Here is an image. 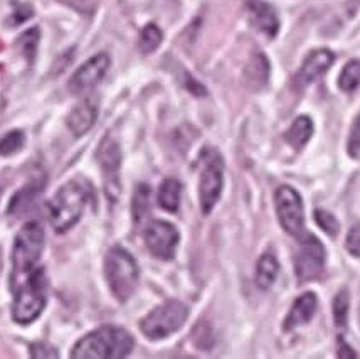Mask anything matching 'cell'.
<instances>
[{"label":"cell","mask_w":360,"mask_h":359,"mask_svg":"<svg viewBox=\"0 0 360 359\" xmlns=\"http://www.w3.org/2000/svg\"><path fill=\"white\" fill-rule=\"evenodd\" d=\"M180 196H182V184L177 179H165L158 187V206L165 209L167 213H177L180 206Z\"/></svg>","instance_id":"obj_20"},{"label":"cell","mask_w":360,"mask_h":359,"mask_svg":"<svg viewBox=\"0 0 360 359\" xmlns=\"http://www.w3.org/2000/svg\"><path fill=\"white\" fill-rule=\"evenodd\" d=\"M316 307H319V298H316L314 292H307L303 296H300L293 302L285 322H283V331L290 332L300 326H305V324L314 319Z\"/></svg>","instance_id":"obj_15"},{"label":"cell","mask_w":360,"mask_h":359,"mask_svg":"<svg viewBox=\"0 0 360 359\" xmlns=\"http://www.w3.org/2000/svg\"><path fill=\"white\" fill-rule=\"evenodd\" d=\"M143 239L150 253L158 260L169 262L177 253L180 233L177 226L169 223V221L155 220L145 228Z\"/></svg>","instance_id":"obj_10"},{"label":"cell","mask_w":360,"mask_h":359,"mask_svg":"<svg viewBox=\"0 0 360 359\" xmlns=\"http://www.w3.org/2000/svg\"><path fill=\"white\" fill-rule=\"evenodd\" d=\"M327 263V250L323 243L314 234H303L300 238L295 255V275L300 284L320 279Z\"/></svg>","instance_id":"obj_8"},{"label":"cell","mask_w":360,"mask_h":359,"mask_svg":"<svg viewBox=\"0 0 360 359\" xmlns=\"http://www.w3.org/2000/svg\"><path fill=\"white\" fill-rule=\"evenodd\" d=\"M224 187V159L216 149L207 147L200 153L199 203L205 216L211 215Z\"/></svg>","instance_id":"obj_6"},{"label":"cell","mask_w":360,"mask_h":359,"mask_svg":"<svg viewBox=\"0 0 360 359\" xmlns=\"http://www.w3.org/2000/svg\"><path fill=\"white\" fill-rule=\"evenodd\" d=\"M268 75H269V64L268 59L263 56V54L258 53L255 58L251 59V63L248 64L246 70V76L251 83L255 84H266L268 81Z\"/></svg>","instance_id":"obj_25"},{"label":"cell","mask_w":360,"mask_h":359,"mask_svg":"<svg viewBox=\"0 0 360 359\" xmlns=\"http://www.w3.org/2000/svg\"><path fill=\"white\" fill-rule=\"evenodd\" d=\"M311 135H314V122L307 115H302V117H297L293 120L291 127L286 130L285 139L291 147L302 149L310 142Z\"/></svg>","instance_id":"obj_18"},{"label":"cell","mask_w":360,"mask_h":359,"mask_svg":"<svg viewBox=\"0 0 360 359\" xmlns=\"http://www.w3.org/2000/svg\"><path fill=\"white\" fill-rule=\"evenodd\" d=\"M248 12H250L251 23L256 25V29L266 34L268 37H274L280 31V19H278L276 11L269 4L263 0H250Z\"/></svg>","instance_id":"obj_16"},{"label":"cell","mask_w":360,"mask_h":359,"mask_svg":"<svg viewBox=\"0 0 360 359\" xmlns=\"http://www.w3.org/2000/svg\"><path fill=\"white\" fill-rule=\"evenodd\" d=\"M278 273H280V263H278L276 256L273 253L261 255L258 265H256V285L261 290L271 289Z\"/></svg>","instance_id":"obj_19"},{"label":"cell","mask_w":360,"mask_h":359,"mask_svg":"<svg viewBox=\"0 0 360 359\" xmlns=\"http://www.w3.org/2000/svg\"><path fill=\"white\" fill-rule=\"evenodd\" d=\"M335 61V54L330 49H315L305 58L302 68H300L297 81L300 87H308L314 81H316L320 76H323L328 71V68L332 66Z\"/></svg>","instance_id":"obj_14"},{"label":"cell","mask_w":360,"mask_h":359,"mask_svg":"<svg viewBox=\"0 0 360 359\" xmlns=\"http://www.w3.org/2000/svg\"><path fill=\"white\" fill-rule=\"evenodd\" d=\"M111 59L106 53H98L89 58L76 70L70 80V92L72 95H86L101 83L110 70Z\"/></svg>","instance_id":"obj_11"},{"label":"cell","mask_w":360,"mask_h":359,"mask_svg":"<svg viewBox=\"0 0 360 359\" xmlns=\"http://www.w3.org/2000/svg\"><path fill=\"white\" fill-rule=\"evenodd\" d=\"M338 358L342 359H349V358H357V353L354 351L352 348H350L349 344L345 343L344 337H338V353H337Z\"/></svg>","instance_id":"obj_33"},{"label":"cell","mask_w":360,"mask_h":359,"mask_svg":"<svg viewBox=\"0 0 360 359\" xmlns=\"http://www.w3.org/2000/svg\"><path fill=\"white\" fill-rule=\"evenodd\" d=\"M89 196H91V186L84 179H71L56 191V194L47 203V216L56 233L70 232L78 223Z\"/></svg>","instance_id":"obj_1"},{"label":"cell","mask_w":360,"mask_h":359,"mask_svg":"<svg viewBox=\"0 0 360 359\" xmlns=\"http://www.w3.org/2000/svg\"><path fill=\"white\" fill-rule=\"evenodd\" d=\"M274 208L281 228L291 237H302L305 229V209L300 192L291 186H280L274 192Z\"/></svg>","instance_id":"obj_9"},{"label":"cell","mask_w":360,"mask_h":359,"mask_svg":"<svg viewBox=\"0 0 360 359\" xmlns=\"http://www.w3.org/2000/svg\"><path fill=\"white\" fill-rule=\"evenodd\" d=\"M46 233L39 221H27L17 233L12 248V290L36 268L44 251Z\"/></svg>","instance_id":"obj_4"},{"label":"cell","mask_w":360,"mask_h":359,"mask_svg":"<svg viewBox=\"0 0 360 359\" xmlns=\"http://www.w3.org/2000/svg\"><path fill=\"white\" fill-rule=\"evenodd\" d=\"M345 248L355 258H360V223H355L349 229L345 238Z\"/></svg>","instance_id":"obj_30"},{"label":"cell","mask_w":360,"mask_h":359,"mask_svg":"<svg viewBox=\"0 0 360 359\" xmlns=\"http://www.w3.org/2000/svg\"><path fill=\"white\" fill-rule=\"evenodd\" d=\"M106 284L118 302L125 303L139 287L140 270L136 260L122 246H113L105 258Z\"/></svg>","instance_id":"obj_5"},{"label":"cell","mask_w":360,"mask_h":359,"mask_svg":"<svg viewBox=\"0 0 360 359\" xmlns=\"http://www.w3.org/2000/svg\"><path fill=\"white\" fill-rule=\"evenodd\" d=\"M360 87V59H352L344 66L338 76V88L345 93H352Z\"/></svg>","instance_id":"obj_23"},{"label":"cell","mask_w":360,"mask_h":359,"mask_svg":"<svg viewBox=\"0 0 360 359\" xmlns=\"http://www.w3.org/2000/svg\"><path fill=\"white\" fill-rule=\"evenodd\" d=\"M150 196H152V189L147 184H139L134 192V199H131V215H134V221L136 225L141 223L150 215Z\"/></svg>","instance_id":"obj_21"},{"label":"cell","mask_w":360,"mask_h":359,"mask_svg":"<svg viewBox=\"0 0 360 359\" xmlns=\"http://www.w3.org/2000/svg\"><path fill=\"white\" fill-rule=\"evenodd\" d=\"M25 135L22 130H11L0 139V156L8 157L14 156L24 147Z\"/></svg>","instance_id":"obj_27"},{"label":"cell","mask_w":360,"mask_h":359,"mask_svg":"<svg viewBox=\"0 0 360 359\" xmlns=\"http://www.w3.org/2000/svg\"><path fill=\"white\" fill-rule=\"evenodd\" d=\"M188 309L180 301H167L141 319L140 331L150 341H160L177 332L186 324Z\"/></svg>","instance_id":"obj_7"},{"label":"cell","mask_w":360,"mask_h":359,"mask_svg":"<svg viewBox=\"0 0 360 359\" xmlns=\"http://www.w3.org/2000/svg\"><path fill=\"white\" fill-rule=\"evenodd\" d=\"M39 39H41V32L37 27H32V29H27V31L20 34L19 37H17V49H19V53L22 54L25 58V61L29 64H32L36 61V56H37V46H39Z\"/></svg>","instance_id":"obj_22"},{"label":"cell","mask_w":360,"mask_h":359,"mask_svg":"<svg viewBox=\"0 0 360 359\" xmlns=\"http://www.w3.org/2000/svg\"><path fill=\"white\" fill-rule=\"evenodd\" d=\"M135 339L127 329L103 326L81 337L71 351L76 359H122L134 351Z\"/></svg>","instance_id":"obj_2"},{"label":"cell","mask_w":360,"mask_h":359,"mask_svg":"<svg viewBox=\"0 0 360 359\" xmlns=\"http://www.w3.org/2000/svg\"><path fill=\"white\" fill-rule=\"evenodd\" d=\"M34 15V8L29 4H15L14 12L11 14V19H8V24L11 25H20L24 24L25 20H29Z\"/></svg>","instance_id":"obj_31"},{"label":"cell","mask_w":360,"mask_h":359,"mask_svg":"<svg viewBox=\"0 0 360 359\" xmlns=\"http://www.w3.org/2000/svg\"><path fill=\"white\" fill-rule=\"evenodd\" d=\"M42 187L44 186L36 181V182L27 184V186H24L20 191H17L14 194V198H12L11 203H8V209H7L8 215L20 216V215H25V213H29L31 209L36 208V204H37L36 201L39 199Z\"/></svg>","instance_id":"obj_17"},{"label":"cell","mask_w":360,"mask_h":359,"mask_svg":"<svg viewBox=\"0 0 360 359\" xmlns=\"http://www.w3.org/2000/svg\"><path fill=\"white\" fill-rule=\"evenodd\" d=\"M333 320L337 327H345L349 320V309H350V294L347 289H342L333 298Z\"/></svg>","instance_id":"obj_26"},{"label":"cell","mask_w":360,"mask_h":359,"mask_svg":"<svg viewBox=\"0 0 360 359\" xmlns=\"http://www.w3.org/2000/svg\"><path fill=\"white\" fill-rule=\"evenodd\" d=\"M98 110H100V101L96 96L84 98L81 103L76 105L66 118V125L71 134L75 137L86 135L96 123Z\"/></svg>","instance_id":"obj_13"},{"label":"cell","mask_w":360,"mask_h":359,"mask_svg":"<svg viewBox=\"0 0 360 359\" xmlns=\"http://www.w3.org/2000/svg\"><path fill=\"white\" fill-rule=\"evenodd\" d=\"M15 297L12 303V319L20 326H29L39 319L47 306V282L44 268H34L25 279L15 287Z\"/></svg>","instance_id":"obj_3"},{"label":"cell","mask_w":360,"mask_h":359,"mask_svg":"<svg viewBox=\"0 0 360 359\" xmlns=\"http://www.w3.org/2000/svg\"><path fill=\"white\" fill-rule=\"evenodd\" d=\"M98 162H100V168L105 174V184L106 191L111 192L115 191V194H118L120 189V165H122V151H120V144L113 139L111 135H106L103 139L96 152Z\"/></svg>","instance_id":"obj_12"},{"label":"cell","mask_w":360,"mask_h":359,"mask_svg":"<svg viewBox=\"0 0 360 359\" xmlns=\"http://www.w3.org/2000/svg\"><path fill=\"white\" fill-rule=\"evenodd\" d=\"M31 358H36V359H56L59 356L58 351H56V348H53L51 344L47 343H34L31 344Z\"/></svg>","instance_id":"obj_32"},{"label":"cell","mask_w":360,"mask_h":359,"mask_svg":"<svg viewBox=\"0 0 360 359\" xmlns=\"http://www.w3.org/2000/svg\"><path fill=\"white\" fill-rule=\"evenodd\" d=\"M162 39H164V34H162L160 27L155 24H147L140 32L139 48L143 54H152L162 44Z\"/></svg>","instance_id":"obj_24"},{"label":"cell","mask_w":360,"mask_h":359,"mask_svg":"<svg viewBox=\"0 0 360 359\" xmlns=\"http://www.w3.org/2000/svg\"><path fill=\"white\" fill-rule=\"evenodd\" d=\"M347 152L352 159H360V113L355 117L347 142Z\"/></svg>","instance_id":"obj_29"},{"label":"cell","mask_w":360,"mask_h":359,"mask_svg":"<svg viewBox=\"0 0 360 359\" xmlns=\"http://www.w3.org/2000/svg\"><path fill=\"white\" fill-rule=\"evenodd\" d=\"M315 221L328 237H337L338 232H340V223L327 209H315Z\"/></svg>","instance_id":"obj_28"}]
</instances>
